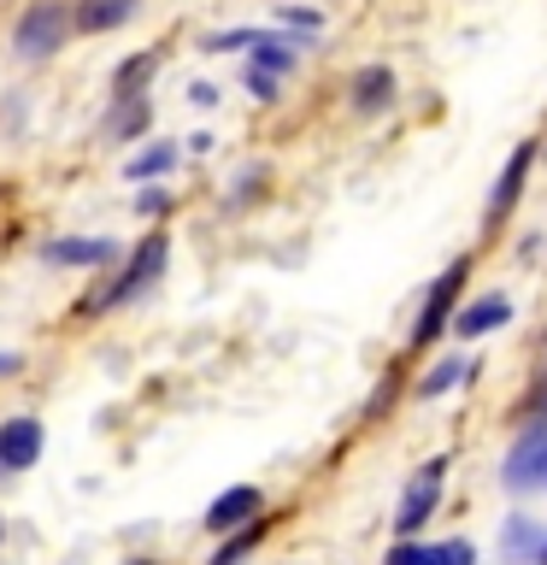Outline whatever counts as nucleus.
Instances as JSON below:
<instances>
[{
	"label": "nucleus",
	"mask_w": 547,
	"mask_h": 565,
	"mask_svg": "<svg viewBox=\"0 0 547 565\" xmlns=\"http://www.w3.org/2000/svg\"><path fill=\"white\" fill-rule=\"evenodd\" d=\"M42 459V418L18 413L0 424V471H30Z\"/></svg>",
	"instance_id": "6e6552de"
},
{
	"label": "nucleus",
	"mask_w": 547,
	"mask_h": 565,
	"mask_svg": "<svg viewBox=\"0 0 547 565\" xmlns=\"http://www.w3.org/2000/svg\"><path fill=\"white\" fill-rule=\"evenodd\" d=\"M165 259H171V236L165 230H153V236H141V247L130 259H124V271L106 282V289H88L83 295V312H112V307H130L136 295H148L159 277H165Z\"/></svg>",
	"instance_id": "f257e3e1"
},
{
	"label": "nucleus",
	"mask_w": 547,
	"mask_h": 565,
	"mask_svg": "<svg viewBox=\"0 0 547 565\" xmlns=\"http://www.w3.org/2000/svg\"><path fill=\"white\" fill-rule=\"evenodd\" d=\"M465 277H471V259H453L448 271L430 282V295H423V307H418V318H412V348H430L436 335H448V318L459 312Z\"/></svg>",
	"instance_id": "20e7f679"
},
{
	"label": "nucleus",
	"mask_w": 547,
	"mask_h": 565,
	"mask_svg": "<svg viewBox=\"0 0 547 565\" xmlns=\"http://www.w3.org/2000/svg\"><path fill=\"white\" fill-rule=\"evenodd\" d=\"M383 565H430V547L406 536V542H395V547H388V559H383Z\"/></svg>",
	"instance_id": "412c9836"
},
{
	"label": "nucleus",
	"mask_w": 547,
	"mask_h": 565,
	"mask_svg": "<svg viewBox=\"0 0 547 565\" xmlns=\"http://www.w3.org/2000/svg\"><path fill=\"white\" fill-rule=\"evenodd\" d=\"M24 371V353H0V377H18Z\"/></svg>",
	"instance_id": "a878e982"
},
{
	"label": "nucleus",
	"mask_w": 547,
	"mask_h": 565,
	"mask_svg": "<svg viewBox=\"0 0 547 565\" xmlns=\"http://www.w3.org/2000/svg\"><path fill=\"white\" fill-rule=\"evenodd\" d=\"M541 565H547V547H541Z\"/></svg>",
	"instance_id": "cd10ccee"
},
{
	"label": "nucleus",
	"mask_w": 547,
	"mask_h": 565,
	"mask_svg": "<svg viewBox=\"0 0 547 565\" xmlns=\"http://www.w3.org/2000/svg\"><path fill=\"white\" fill-rule=\"evenodd\" d=\"M71 42V0H30L12 24L18 60H53Z\"/></svg>",
	"instance_id": "f03ea898"
},
{
	"label": "nucleus",
	"mask_w": 547,
	"mask_h": 565,
	"mask_svg": "<svg viewBox=\"0 0 547 565\" xmlns=\"http://www.w3.org/2000/svg\"><path fill=\"white\" fill-rule=\"evenodd\" d=\"M347 106L360 118L388 113V106H395V71H388V65H360V71H353V83H347Z\"/></svg>",
	"instance_id": "1a4fd4ad"
},
{
	"label": "nucleus",
	"mask_w": 547,
	"mask_h": 565,
	"mask_svg": "<svg viewBox=\"0 0 547 565\" xmlns=\"http://www.w3.org/2000/svg\"><path fill=\"white\" fill-rule=\"evenodd\" d=\"M165 206H171V194H165V189H141V194H136V212H141V218H159Z\"/></svg>",
	"instance_id": "5701e85b"
},
{
	"label": "nucleus",
	"mask_w": 547,
	"mask_h": 565,
	"mask_svg": "<svg viewBox=\"0 0 547 565\" xmlns=\"http://www.w3.org/2000/svg\"><path fill=\"white\" fill-rule=\"evenodd\" d=\"M465 377H471V360H465V353H453V360H436V371L418 383V401H436V395H448V388H459Z\"/></svg>",
	"instance_id": "dca6fc26"
},
{
	"label": "nucleus",
	"mask_w": 547,
	"mask_h": 565,
	"mask_svg": "<svg viewBox=\"0 0 547 565\" xmlns=\"http://www.w3.org/2000/svg\"><path fill=\"white\" fill-rule=\"evenodd\" d=\"M441 489H448V459H423V466L406 477V489H400V507H395V530H400V542L406 536H418L423 524L436 519V501H441Z\"/></svg>",
	"instance_id": "7ed1b4c3"
},
{
	"label": "nucleus",
	"mask_w": 547,
	"mask_h": 565,
	"mask_svg": "<svg viewBox=\"0 0 547 565\" xmlns=\"http://www.w3.org/2000/svg\"><path fill=\"white\" fill-rule=\"evenodd\" d=\"M42 259L47 265H112L118 242L112 236H53L42 242Z\"/></svg>",
	"instance_id": "9d476101"
},
{
	"label": "nucleus",
	"mask_w": 547,
	"mask_h": 565,
	"mask_svg": "<svg viewBox=\"0 0 547 565\" xmlns=\"http://www.w3.org/2000/svg\"><path fill=\"white\" fill-rule=\"evenodd\" d=\"M153 77H159V53H153V47H148V53H130V60L112 71V83H106V88H112L106 100H148L141 88H148Z\"/></svg>",
	"instance_id": "4468645a"
},
{
	"label": "nucleus",
	"mask_w": 547,
	"mask_h": 565,
	"mask_svg": "<svg viewBox=\"0 0 547 565\" xmlns=\"http://www.w3.org/2000/svg\"><path fill=\"white\" fill-rule=\"evenodd\" d=\"M265 512V494L254 489V483H229L224 494H212V507H206V530L212 536H229V530H247Z\"/></svg>",
	"instance_id": "423d86ee"
},
{
	"label": "nucleus",
	"mask_w": 547,
	"mask_h": 565,
	"mask_svg": "<svg viewBox=\"0 0 547 565\" xmlns=\"http://www.w3.org/2000/svg\"><path fill=\"white\" fill-rule=\"evenodd\" d=\"M541 547H547V530L541 519H529V512H512L501 524V554L512 565H541Z\"/></svg>",
	"instance_id": "f8f14e48"
},
{
	"label": "nucleus",
	"mask_w": 547,
	"mask_h": 565,
	"mask_svg": "<svg viewBox=\"0 0 547 565\" xmlns=\"http://www.w3.org/2000/svg\"><path fill=\"white\" fill-rule=\"evenodd\" d=\"M0 536H7V524H0Z\"/></svg>",
	"instance_id": "c85d7f7f"
},
{
	"label": "nucleus",
	"mask_w": 547,
	"mask_h": 565,
	"mask_svg": "<svg viewBox=\"0 0 547 565\" xmlns=\"http://www.w3.org/2000/svg\"><path fill=\"white\" fill-rule=\"evenodd\" d=\"M153 118L148 100H112V118H106V141H124V136H141Z\"/></svg>",
	"instance_id": "2eb2a0df"
},
{
	"label": "nucleus",
	"mask_w": 547,
	"mask_h": 565,
	"mask_svg": "<svg viewBox=\"0 0 547 565\" xmlns=\"http://www.w3.org/2000/svg\"><path fill=\"white\" fill-rule=\"evenodd\" d=\"M501 483H506L512 494H547V424H529V430H518V441L506 448Z\"/></svg>",
	"instance_id": "39448f33"
},
{
	"label": "nucleus",
	"mask_w": 547,
	"mask_h": 565,
	"mask_svg": "<svg viewBox=\"0 0 547 565\" xmlns=\"http://www.w3.org/2000/svg\"><path fill=\"white\" fill-rule=\"evenodd\" d=\"M141 0H77L71 7V30H83V35H106V30H118V24H130Z\"/></svg>",
	"instance_id": "ddd939ff"
},
{
	"label": "nucleus",
	"mask_w": 547,
	"mask_h": 565,
	"mask_svg": "<svg viewBox=\"0 0 547 565\" xmlns=\"http://www.w3.org/2000/svg\"><path fill=\"white\" fill-rule=\"evenodd\" d=\"M130 565H153V559H130Z\"/></svg>",
	"instance_id": "bb28decb"
},
{
	"label": "nucleus",
	"mask_w": 547,
	"mask_h": 565,
	"mask_svg": "<svg viewBox=\"0 0 547 565\" xmlns=\"http://www.w3.org/2000/svg\"><path fill=\"white\" fill-rule=\"evenodd\" d=\"M242 83H247V95H254V100H277V77H271V71H254V65H247Z\"/></svg>",
	"instance_id": "4be33fe9"
},
{
	"label": "nucleus",
	"mask_w": 547,
	"mask_h": 565,
	"mask_svg": "<svg viewBox=\"0 0 547 565\" xmlns=\"http://www.w3.org/2000/svg\"><path fill=\"white\" fill-rule=\"evenodd\" d=\"M171 166H176V148H171V141H148L141 153H130V166H124V177L148 183V177H165Z\"/></svg>",
	"instance_id": "f3484780"
},
{
	"label": "nucleus",
	"mask_w": 547,
	"mask_h": 565,
	"mask_svg": "<svg viewBox=\"0 0 547 565\" xmlns=\"http://www.w3.org/2000/svg\"><path fill=\"white\" fill-rule=\"evenodd\" d=\"M529 166H536V141H518V148H512V159L501 166V177H494V194H489V230H494V224H506V212L518 206Z\"/></svg>",
	"instance_id": "0eeeda50"
},
{
	"label": "nucleus",
	"mask_w": 547,
	"mask_h": 565,
	"mask_svg": "<svg viewBox=\"0 0 547 565\" xmlns=\"http://www.w3.org/2000/svg\"><path fill=\"white\" fill-rule=\"evenodd\" d=\"M501 324H512V300L506 295H483V300H471V307H459L448 318V335L476 342V335H489V330H501Z\"/></svg>",
	"instance_id": "9b49d317"
},
{
	"label": "nucleus",
	"mask_w": 547,
	"mask_h": 565,
	"mask_svg": "<svg viewBox=\"0 0 547 565\" xmlns=\"http://www.w3.org/2000/svg\"><path fill=\"white\" fill-rule=\"evenodd\" d=\"M512 418H518V430H529V424H547V371L529 383V395L518 401V413H512Z\"/></svg>",
	"instance_id": "6ab92c4d"
},
{
	"label": "nucleus",
	"mask_w": 547,
	"mask_h": 565,
	"mask_svg": "<svg viewBox=\"0 0 547 565\" xmlns=\"http://www.w3.org/2000/svg\"><path fill=\"white\" fill-rule=\"evenodd\" d=\"M282 24L300 30V35H312V30H318V12H307V7H282Z\"/></svg>",
	"instance_id": "b1692460"
},
{
	"label": "nucleus",
	"mask_w": 547,
	"mask_h": 565,
	"mask_svg": "<svg viewBox=\"0 0 547 565\" xmlns=\"http://www.w3.org/2000/svg\"><path fill=\"white\" fill-rule=\"evenodd\" d=\"M189 100L194 106H218V88H212V83H189Z\"/></svg>",
	"instance_id": "393cba45"
},
{
	"label": "nucleus",
	"mask_w": 547,
	"mask_h": 565,
	"mask_svg": "<svg viewBox=\"0 0 547 565\" xmlns=\"http://www.w3.org/2000/svg\"><path fill=\"white\" fill-rule=\"evenodd\" d=\"M476 547L465 536H448V542H430V565H471Z\"/></svg>",
	"instance_id": "aec40b11"
},
{
	"label": "nucleus",
	"mask_w": 547,
	"mask_h": 565,
	"mask_svg": "<svg viewBox=\"0 0 547 565\" xmlns=\"http://www.w3.org/2000/svg\"><path fill=\"white\" fill-rule=\"evenodd\" d=\"M259 536H265V519H254L247 530H229V536H224V547L212 554V565H242L247 554H254V542H259Z\"/></svg>",
	"instance_id": "a211bd4d"
}]
</instances>
